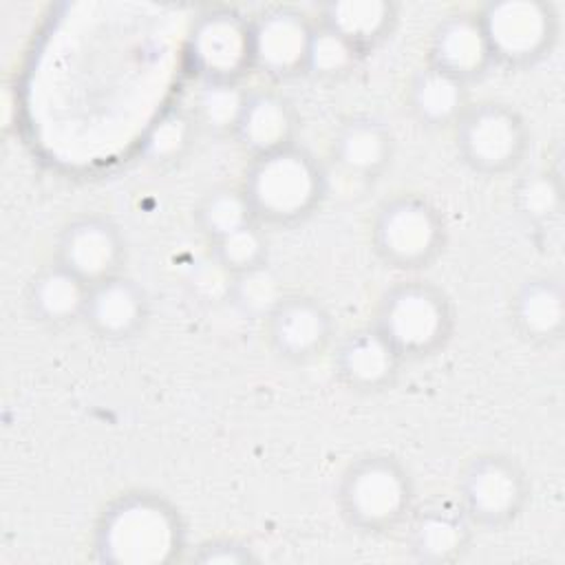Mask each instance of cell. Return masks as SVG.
<instances>
[{
	"mask_svg": "<svg viewBox=\"0 0 565 565\" xmlns=\"http://www.w3.org/2000/svg\"><path fill=\"white\" fill-rule=\"evenodd\" d=\"M393 130L369 115L344 119L331 139L333 161L349 174L360 179H377L393 161Z\"/></svg>",
	"mask_w": 565,
	"mask_h": 565,
	"instance_id": "d6986e66",
	"label": "cell"
},
{
	"mask_svg": "<svg viewBox=\"0 0 565 565\" xmlns=\"http://www.w3.org/2000/svg\"><path fill=\"white\" fill-rule=\"evenodd\" d=\"M448 238L439 207L415 192H399L380 203L371 221L375 256L393 269L419 271L430 267Z\"/></svg>",
	"mask_w": 565,
	"mask_h": 565,
	"instance_id": "5b68a950",
	"label": "cell"
},
{
	"mask_svg": "<svg viewBox=\"0 0 565 565\" xmlns=\"http://www.w3.org/2000/svg\"><path fill=\"white\" fill-rule=\"evenodd\" d=\"M199 130L201 128L190 108L168 106L150 121V126L141 135L139 154L146 163L157 168L174 166L177 161L188 157Z\"/></svg>",
	"mask_w": 565,
	"mask_h": 565,
	"instance_id": "603a6c76",
	"label": "cell"
},
{
	"mask_svg": "<svg viewBox=\"0 0 565 565\" xmlns=\"http://www.w3.org/2000/svg\"><path fill=\"white\" fill-rule=\"evenodd\" d=\"M287 296L282 278L269 263L232 276L227 302H232L243 316L254 320H267V316Z\"/></svg>",
	"mask_w": 565,
	"mask_h": 565,
	"instance_id": "83f0119b",
	"label": "cell"
},
{
	"mask_svg": "<svg viewBox=\"0 0 565 565\" xmlns=\"http://www.w3.org/2000/svg\"><path fill=\"white\" fill-rule=\"evenodd\" d=\"M477 15L492 62L508 68L534 66L558 40V13L543 0H494Z\"/></svg>",
	"mask_w": 565,
	"mask_h": 565,
	"instance_id": "ba28073f",
	"label": "cell"
},
{
	"mask_svg": "<svg viewBox=\"0 0 565 565\" xmlns=\"http://www.w3.org/2000/svg\"><path fill=\"white\" fill-rule=\"evenodd\" d=\"M210 256L232 276L265 265L269 256V241L263 232V223H249L210 243Z\"/></svg>",
	"mask_w": 565,
	"mask_h": 565,
	"instance_id": "f1b7e54d",
	"label": "cell"
},
{
	"mask_svg": "<svg viewBox=\"0 0 565 565\" xmlns=\"http://www.w3.org/2000/svg\"><path fill=\"white\" fill-rule=\"evenodd\" d=\"M455 148L472 172L501 177L523 163L530 150V128L523 115L505 102H470L455 124Z\"/></svg>",
	"mask_w": 565,
	"mask_h": 565,
	"instance_id": "8992f818",
	"label": "cell"
},
{
	"mask_svg": "<svg viewBox=\"0 0 565 565\" xmlns=\"http://www.w3.org/2000/svg\"><path fill=\"white\" fill-rule=\"evenodd\" d=\"M55 260L86 285L121 274L126 241L117 223L104 214H79L57 234Z\"/></svg>",
	"mask_w": 565,
	"mask_h": 565,
	"instance_id": "30bf717a",
	"label": "cell"
},
{
	"mask_svg": "<svg viewBox=\"0 0 565 565\" xmlns=\"http://www.w3.org/2000/svg\"><path fill=\"white\" fill-rule=\"evenodd\" d=\"M243 190L258 223L296 225L320 205L327 177L320 161L298 143L249 161Z\"/></svg>",
	"mask_w": 565,
	"mask_h": 565,
	"instance_id": "277c9868",
	"label": "cell"
},
{
	"mask_svg": "<svg viewBox=\"0 0 565 565\" xmlns=\"http://www.w3.org/2000/svg\"><path fill=\"white\" fill-rule=\"evenodd\" d=\"M364 55L366 53L344 35L316 20L305 73L318 79H342L360 66Z\"/></svg>",
	"mask_w": 565,
	"mask_h": 565,
	"instance_id": "4316f807",
	"label": "cell"
},
{
	"mask_svg": "<svg viewBox=\"0 0 565 565\" xmlns=\"http://www.w3.org/2000/svg\"><path fill=\"white\" fill-rule=\"evenodd\" d=\"M192 561L201 565H245V563H254L256 554L247 543L238 539L218 536L196 545Z\"/></svg>",
	"mask_w": 565,
	"mask_h": 565,
	"instance_id": "f546056e",
	"label": "cell"
},
{
	"mask_svg": "<svg viewBox=\"0 0 565 565\" xmlns=\"http://www.w3.org/2000/svg\"><path fill=\"white\" fill-rule=\"evenodd\" d=\"M185 55L201 82H243L254 71L252 20L232 9L205 11L188 33Z\"/></svg>",
	"mask_w": 565,
	"mask_h": 565,
	"instance_id": "9c48e42d",
	"label": "cell"
},
{
	"mask_svg": "<svg viewBox=\"0 0 565 565\" xmlns=\"http://www.w3.org/2000/svg\"><path fill=\"white\" fill-rule=\"evenodd\" d=\"M316 20L289 4L267 7L252 20L254 68L278 79L305 73Z\"/></svg>",
	"mask_w": 565,
	"mask_h": 565,
	"instance_id": "8fae6325",
	"label": "cell"
},
{
	"mask_svg": "<svg viewBox=\"0 0 565 565\" xmlns=\"http://www.w3.org/2000/svg\"><path fill=\"white\" fill-rule=\"evenodd\" d=\"M468 106V84L430 64H424L408 84V108L426 128H455Z\"/></svg>",
	"mask_w": 565,
	"mask_h": 565,
	"instance_id": "44dd1931",
	"label": "cell"
},
{
	"mask_svg": "<svg viewBox=\"0 0 565 565\" xmlns=\"http://www.w3.org/2000/svg\"><path fill=\"white\" fill-rule=\"evenodd\" d=\"M512 329L527 344L552 347L565 331V291L558 276L534 274L510 298Z\"/></svg>",
	"mask_w": 565,
	"mask_h": 565,
	"instance_id": "e0dca14e",
	"label": "cell"
},
{
	"mask_svg": "<svg viewBox=\"0 0 565 565\" xmlns=\"http://www.w3.org/2000/svg\"><path fill=\"white\" fill-rule=\"evenodd\" d=\"M194 221L207 243H214L249 223H258L243 185L210 188L194 207Z\"/></svg>",
	"mask_w": 565,
	"mask_h": 565,
	"instance_id": "cb8c5ba5",
	"label": "cell"
},
{
	"mask_svg": "<svg viewBox=\"0 0 565 565\" xmlns=\"http://www.w3.org/2000/svg\"><path fill=\"white\" fill-rule=\"evenodd\" d=\"M525 468L508 452H479L461 470L457 503L475 527L499 530L514 523L530 501Z\"/></svg>",
	"mask_w": 565,
	"mask_h": 565,
	"instance_id": "52a82bcc",
	"label": "cell"
},
{
	"mask_svg": "<svg viewBox=\"0 0 565 565\" xmlns=\"http://www.w3.org/2000/svg\"><path fill=\"white\" fill-rule=\"evenodd\" d=\"M404 362H417L446 349L455 333V305L435 282L406 278L386 287L371 320Z\"/></svg>",
	"mask_w": 565,
	"mask_h": 565,
	"instance_id": "3957f363",
	"label": "cell"
},
{
	"mask_svg": "<svg viewBox=\"0 0 565 565\" xmlns=\"http://www.w3.org/2000/svg\"><path fill=\"white\" fill-rule=\"evenodd\" d=\"M426 64L457 77L463 84L481 79L494 62L479 15L457 11L441 18L430 33Z\"/></svg>",
	"mask_w": 565,
	"mask_h": 565,
	"instance_id": "9a60e30c",
	"label": "cell"
},
{
	"mask_svg": "<svg viewBox=\"0 0 565 565\" xmlns=\"http://www.w3.org/2000/svg\"><path fill=\"white\" fill-rule=\"evenodd\" d=\"M88 289L90 285L53 260L31 276L24 291V305L35 322L46 327H66L82 322Z\"/></svg>",
	"mask_w": 565,
	"mask_h": 565,
	"instance_id": "ffe728a7",
	"label": "cell"
},
{
	"mask_svg": "<svg viewBox=\"0 0 565 565\" xmlns=\"http://www.w3.org/2000/svg\"><path fill=\"white\" fill-rule=\"evenodd\" d=\"M298 124V113L282 93L256 88L247 95L234 139L252 159H256L294 146Z\"/></svg>",
	"mask_w": 565,
	"mask_h": 565,
	"instance_id": "ac0fdd59",
	"label": "cell"
},
{
	"mask_svg": "<svg viewBox=\"0 0 565 565\" xmlns=\"http://www.w3.org/2000/svg\"><path fill=\"white\" fill-rule=\"evenodd\" d=\"M406 543L415 561L424 565H448L468 552L472 543V521L459 503L435 501L408 516Z\"/></svg>",
	"mask_w": 565,
	"mask_h": 565,
	"instance_id": "2e32d148",
	"label": "cell"
},
{
	"mask_svg": "<svg viewBox=\"0 0 565 565\" xmlns=\"http://www.w3.org/2000/svg\"><path fill=\"white\" fill-rule=\"evenodd\" d=\"M516 214L536 230H547L563 212V188L554 172L532 170L521 177L512 192Z\"/></svg>",
	"mask_w": 565,
	"mask_h": 565,
	"instance_id": "484cf974",
	"label": "cell"
},
{
	"mask_svg": "<svg viewBox=\"0 0 565 565\" xmlns=\"http://www.w3.org/2000/svg\"><path fill=\"white\" fill-rule=\"evenodd\" d=\"M269 349L285 362L305 364L327 351L333 340V318L313 296L287 294L265 320Z\"/></svg>",
	"mask_w": 565,
	"mask_h": 565,
	"instance_id": "7c38bea8",
	"label": "cell"
},
{
	"mask_svg": "<svg viewBox=\"0 0 565 565\" xmlns=\"http://www.w3.org/2000/svg\"><path fill=\"white\" fill-rule=\"evenodd\" d=\"M93 550L106 565H168L185 550V525L163 494L121 492L99 512Z\"/></svg>",
	"mask_w": 565,
	"mask_h": 565,
	"instance_id": "6da1fadb",
	"label": "cell"
},
{
	"mask_svg": "<svg viewBox=\"0 0 565 565\" xmlns=\"http://www.w3.org/2000/svg\"><path fill=\"white\" fill-rule=\"evenodd\" d=\"M318 22L369 53L393 33L397 7L388 0H331L322 4Z\"/></svg>",
	"mask_w": 565,
	"mask_h": 565,
	"instance_id": "7402d4cb",
	"label": "cell"
},
{
	"mask_svg": "<svg viewBox=\"0 0 565 565\" xmlns=\"http://www.w3.org/2000/svg\"><path fill=\"white\" fill-rule=\"evenodd\" d=\"M335 503L349 527L380 536L395 532L415 510V479L391 452H364L338 479Z\"/></svg>",
	"mask_w": 565,
	"mask_h": 565,
	"instance_id": "7a4b0ae2",
	"label": "cell"
},
{
	"mask_svg": "<svg viewBox=\"0 0 565 565\" xmlns=\"http://www.w3.org/2000/svg\"><path fill=\"white\" fill-rule=\"evenodd\" d=\"M404 360L371 322L349 331L335 347L333 371L349 391L382 393L399 375Z\"/></svg>",
	"mask_w": 565,
	"mask_h": 565,
	"instance_id": "5bb4252c",
	"label": "cell"
},
{
	"mask_svg": "<svg viewBox=\"0 0 565 565\" xmlns=\"http://www.w3.org/2000/svg\"><path fill=\"white\" fill-rule=\"evenodd\" d=\"M148 316L146 289L135 278L115 274L90 285L82 322L95 338L121 342L135 338L146 327Z\"/></svg>",
	"mask_w": 565,
	"mask_h": 565,
	"instance_id": "4fadbf2b",
	"label": "cell"
},
{
	"mask_svg": "<svg viewBox=\"0 0 565 565\" xmlns=\"http://www.w3.org/2000/svg\"><path fill=\"white\" fill-rule=\"evenodd\" d=\"M247 95L249 90L243 82H201L190 110L201 130L218 137H234Z\"/></svg>",
	"mask_w": 565,
	"mask_h": 565,
	"instance_id": "d4e9b609",
	"label": "cell"
}]
</instances>
